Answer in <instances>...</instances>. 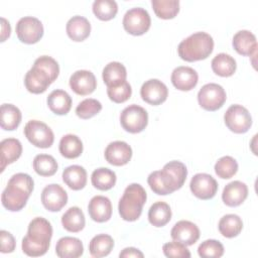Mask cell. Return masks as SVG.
I'll use <instances>...</instances> for the list:
<instances>
[{
    "label": "cell",
    "instance_id": "38",
    "mask_svg": "<svg viewBox=\"0 0 258 258\" xmlns=\"http://www.w3.org/2000/svg\"><path fill=\"white\" fill-rule=\"evenodd\" d=\"M151 5L156 16L162 19H171L179 11L178 0H152Z\"/></svg>",
    "mask_w": 258,
    "mask_h": 258
},
{
    "label": "cell",
    "instance_id": "48",
    "mask_svg": "<svg viewBox=\"0 0 258 258\" xmlns=\"http://www.w3.org/2000/svg\"><path fill=\"white\" fill-rule=\"evenodd\" d=\"M1 21H2V24H1V41H5V39L10 36L11 27H10L9 22L4 17L1 18Z\"/></svg>",
    "mask_w": 258,
    "mask_h": 258
},
{
    "label": "cell",
    "instance_id": "46",
    "mask_svg": "<svg viewBox=\"0 0 258 258\" xmlns=\"http://www.w3.org/2000/svg\"><path fill=\"white\" fill-rule=\"evenodd\" d=\"M0 241H1V252L2 253H11L15 250L16 242L11 233L1 230L0 231Z\"/></svg>",
    "mask_w": 258,
    "mask_h": 258
},
{
    "label": "cell",
    "instance_id": "24",
    "mask_svg": "<svg viewBox=\"0 0 258 258\" xmlns=\"http://www.w3.org/2000/svg\"><path fill=\"white\" fill-rule=\"evenodd\" d=\"M55 253L60 258H78L84 253V246L80 239L62 237L56 242Z\"/></svg>",
    "mask_w": 258,
    "mask_h": 258
},
{
    "label": "cell",
    "instance_id": "21",
    "mask_svg": "<svg viewBox=\"0 0 258 258\" xmlns=\"http://www.w3.org/2000/svg\"><path fill=\"white\" fill-rule=\"evenodd\" d=\"M88 212L93 221L104 223L112 216V204L107 197L95 196L89 203Z\"/></svg>",
    "mask_w": 258,
    "mask_h": 258
},
{
    "label": "cell",
    "instance_id": "16",
    "mask_svg": "<svg viewBox=\"0 0 258 258\" xmlns=\"http://www.w3.org/2000/svg\"><path fill=\"white\" fill-rule=\"evenodd\" d=\"M170 235L174 241L185 246H190L199 240L200 229L192 222L181 220L172 227Z\"/></svg>",
    "mask_w": 258,
    "mask_h": 258
},
{
    "label": "cell",
    "instance_id": "5",
    "mask_svg": "<svg viewBox=\"0 0 258 258\" xmlns=\"http://www.w3.org/2000/svg\"><path fill=\"white\" fill-rule=\"evenodd\" d=\"M146 199L147 195L142 185L139 183L129 184L125 188L118 205L121 218L128 222H133L139 219Z\"/></svg>",
    "mask_w": 258,
    "mask_h": 258
},
{
    "label": "cell",
    "instance_id": "18",
    "mask_svg": "<svg viewBox=\"0 0 258 258\" xmlns=\"http://www.w3.org/2000/svg\"><path fill=\"white\" fill-rule=\"evenodd\" d=\"M132 157V148L124 141H113L105 149L106 160L115 166L127 164Z\"/></svg>",
    "mask_w": 258,
    "mask_h": 258
},
{
    "label": "cell",
    "instance_id": "19",
    "mask_svg": "<svg viewBox=\"0 0 258 258\" xmlns=\"http://www.w3.org/2000/svg\"><path fill=\"white\" fill-rule=\"evenodd\" d=\"M198 73L189 67H177L172 71L171 83L179 91H189L198 84Z\"/></svg>",
    "mask_w": 258,
    "mask_h": 258
},
{
    "label": "cell",
    "instance_id": "45",
    "mask_svg": "<svg viewBox=\"0 0 258 258\" xmlns=\"http://www.w3.org/2000/svg\"><path fill=\"white\" fill-rule=\"evenodd\" d=\"M162 250L166 257H173V258H176V257H180V258L187 257L188 258V257H190V252L186 248V246L177 241H174V240H173V242L165 243L162 247Z\"/></svg>",
    "mask_w": 258,
    "mask_h": 258
},
{
    "label": "cell",
    "instance_id": "9",
    "mask_svg": "<svg viewBox=\"0 0 258 258\" xmlns=\"http://www.w3.org/2000/svg\"><path fill=\"white\" fill-rule=\"evenodd\" d=\"M224 121L226 126L234 133H246L252 125V117L249 111L238 104L231 105L225 115Z\"/></svg>",
    "mask_w": 258,
    "mask_h": 258
},
{
    "label": "cell",
    "instance_id": "39",
    "mask_svg": "<svg viewBox=\"0 0 258 258\" xmlns=\"http://www.w3.org/2000/svg\"><path fill=\"white\" fill-rule=\"evenodd\" d=\"M93 12L103 21L111 20L118 12V5L114 0H96L93 2Z\"/></svg>",
    "mask_w": 258,
    "mask_h": 258
},
{
    "label": "cell",
    "instance_id": "22",
    "mask_svg": "<svg viewBox=\"0 0 258 258\" xmlns=\"http://www.w3.org/2000/svg\"><path fill=\"white\" fill-rule=\"evenodd\" d=\"M0 171L2 172L8 164L13 163L20 157L22 153V145L16 138H6L0 142Z\"/></svg>",
    "mask_w": 258,
    "mask_h": 258
},
{
    "label": "cell",
    "instance_id": "7",
    "mask_svg": "<svg viewBox=\"0 0 258 258\" xmlns=\"http://www.w3.org/2000/svg\"><path fill=\"white\" fill-rule=\"evenodd\" d=\"M24 135L32 145L39 148L50 147L54 140L52 130L45 123L38 120H30L26 123Z\"/></svg>",
    "mask_w": 258,
    "mask_h": 258
},
{
    "label": "cell",
    "instance_id": "32",
    "mask_svg": "<svg viewBox=\"0 0 258 258\" xmlns=\"http://www.w3.org/2000/svg\"><path fill=\"white\" fill-rule=\"evenodd\" d=\"M211 66L213 72L220 77H231L237 68L234 57L224 52L217 54L212 59Z\"/></svg>",
    "mask_w": 258,
    "mask_h": 258
},
{
    "label": "cell",
    "instance_id": "40",
    "mask_svg": "<svg viewBox=\"0 0 258 258\" xmlns=\"http://www.w3.org/2000/svg\"><path fill=\"white\" fill-rule=\"evenodd\" d=\"M238 170V163L232 156H223L215 164L216 174L224 179H229L236 174Z\"/></svg>",
    "mask_w": 258,
    "mask_h": 258
},
{
    "label": "cell",
    "instance_id": "42",
    "mask_svg": "<svg viewBox=\"0 0 258 258\" xmlns=\"http://www.w3.org/2000/svg\"><path fill=\"white\" fill-rule=\"evenodd\" d=\"M198 253L203 258H219L224 254V246L217 240H206L199 246Z\"/></svg>",
    "mask_w": 258,
    "mask_h": 258
},
{
    "label": "cell",
    "instance_id": "12",
    "mask_svg": "<svg viewBox=\"0 0 258 258\" xmlns=\"http://www.w3.org/2000/svg\"><path fill=\"white\" fill-rule=\"evenodd\" d=\"M189 187L194 196L201 200H210L218 190L217 180L208 173H197L192 176Z\"/></svg>",
    "mask_w": 258,
    "mask_h": 258
},
{
    "label": "cell",
    "instance_id": "43",
    "mask_svg": "<svg viewBox=\"0 0 258 258\" xmlns=\"http://www.w3.org/2000/svg\"><path fill=\"white\" fill-rule=\"evenodd\" d=\"M107 94L111 101L114 103H123L127 101L132 94V89L130 84L125 81L117 86L114 87H108L107 88Z\"/></svg>",
    "mask_w": 258,
    "mask_h": 258
},
{
    "label": "cell",
    "instance_id": "28",
    "mask_svg": "<svg viewBox=\"0 0 258 258\" xmlns=\"http://www.w3.org/2000/svg\"><path fill=\"white\" fill-rule=\"evenodd\" d=\"M102 77L107 88L117 86L126 81V68L119 61H111L104 68Z\"/></svg>",
    "mask_w": 258,
    "mask_h": 258
},
{
    "label": "cell",
    "instance_id": "6",
    "mask_svg": "<svg viewBox=\"0 0 258 258\" xmlns=\"http://www.w3.org/2000/svg\"><path fill=\"white\" fill-rule=\"evenodd\" d=\"M120 123L127 132L139 133L143 131L148 124V114L144 108L132 104L121 112Z\"/></svg>",
    "mask_w": 258,
    "mask_h": 258
},
{
    "label": "cell",
    "instance_id": "11",
    "mask_svg": "<svg viewBox=\"0 0 258 258\" xmlns=\"http://www.w3.org/2000/svg\"><path fill=\"white\" fill-rule=\"evenodd\" d=\"M16 34L21 42L36 43L43 35L42 23L36 17L24 16L16 23Z\"/></svg>",
    "mask_w": 258,
    "mask_h": 258
},
{
    "label": "cell",
    "instance_id": "47",
    "mask_svg": "<svg viewBox=\"0 0 258 258\" xmlns=\"http://www.w3.org/2000/svg\"><path fill=\"white\" fill-rule=\"evenodd\" d=\"M120 257H139V258H143V253L141 251H139L136 248L133 247H128L122 250V252H120L119 254Z\"/></svg>",
    "mask_w": 258,
    "mask_h": 258
},
{
    "label": "cell",
    "instance_id": "27",
    "mask_svg": "<svg viewBox=\"0 0 258 258\" xmlns=\"http://www.w3.org/2000/svg\"><path fill=\"white\" fill-rule=\"evenodd\" d=\"M63 182L74 190H80L87 183V171L81 165H70L62 171Z\"/></svg>",
    "mask_w": 258,
    "mask_h": 258
},
{
    "label": "cell",
    "instance_id": "33",
    "mask_svg": "<svg viewBox=\"0 0 258 258\" xmlns=\"http://www.w3.org/2000/svg\"><path fill=\"white\" fill-rule=\"evenodd\" d=\"M21 122L20 110L12 104L1 105V128L4 130H15Z\"/></svg>",
    "mask_w": 258,
    "mask_h": 258
},
{
    "label": "cell",
    "instance_id": "13",
    "mask_svg": "<svg viewBox=\"0 0 258 258\" xmlns=\"http://www.w3.org/2000/svg\"><path fill=\"white\" fill-rule=\"evenodd\" d=\"M41 203L46 210L58 212L67 205L68 194L59 184H48L41 192Z\"/></svg>",
    "mask_w": 258,
    "mask_h": 258
},
{
    "label": "cell",
    "instance_id": "15",
    "mask_svg": "<svg viewBox=\"0 0 258 258\" xmlns=\"http://www.w3.org/2000/svg\"><path fill=\"white\" fill-rule=\"evenodd\" d=\"M51 83L48 74L36 66H32L24 78V85L27 91L32 94H41L45 92Z\"/></svg>",
    "mask_w": 258,
    "mask_h": 258
},
{
    "label": "cell",
    "instance_id": "31",
    "mask_svg": "<svg viewBox=\"0 0 258 258\" xmlns=\"http://www.w3.org/2000/svg\"><path fill=\"white\" fill-rule=\"evenodd\" d=\"M171 219V210L168 204L164 202L154 203L148 211V220L154 227H163Z\"/></svg>",
    "mask_w": 258,
    "mask_h": 258
},
{
    "label": "cell",
    "instance_id": "4",
    "mask_svg": "<svg viewBox=\"0 0 258 258\" xmlns=\"http://www.w3.org/2000/svg\"><path fill=\"white\" fill-rule=\"evenodd\" d=\"M214 49L213 37L204 31L195 32L184 38L177 46V52L185 61H197L207 58Z\"/></svg>",
    "mask_w": 258,
    "mask_h": 258
},
{
    "label": "cell",
    "instance_id": "14",
    "mask_svg": "<svg viewBox=\"0 0 258 258\" xmlns=\"http://www.w3.org/2000/svg\"><path fill=\"white\" fill-rule=\"evenodd\" d=\"M140 95L142 100L146 103L157 106L166 100L168 90L161 81L157 79H151L142 85L140 89Z\"/></svg>",
    "mask_w": 258,
    "mask_h": 258
},
{
    "label": "cell",
    "instance_id": "37",
    "mask_svg": "<svg viewBox=\"0 0 258 258\" xmlns=\"http://www.w3.org/2000/svg\"><path fill=\"white\" fill-rule=\"evenodd\" d=\"M57 162L49 154H38L33 159V169L41 176H51L57 170Z\"/></svg>",
    "mask_w": 258,
    "mask_h": 258
},
{
    "label": "cell",
    "instance_id": "1",
    "mask_svg": "<svg viewBox=\"0 0 258 258\" xmlns=\"http://www.w3.org/2000/svg\"><path fill=\"white\" fill-rule=\"evenodd\" d=\"M187 175L185 165L177 160L166 163L161 170H156L148 175L147 182L150 188L159 196L170 195L179 189Z\"/></svg>",
    "mask_w": 258,
    "mask_h": 258
},
{
    "label": "cell",
    "instance_id": "8",
    "mask_svg": "<svg viewBox=\"0 0 258 258\" xmlns=\"http://www.w3.org/2000/svg\"><path fill=\"white\" fill-rule=\"evenodd\" d=\"M227 95L222 86L210 83L204 85L198 93V101L202 108L207 111H217L226 102Z\"/></svg>",
    "mask_w": 258,
    "mask_h": 258
},
{
    "label": "cell",
    "instance_id": "17",
    "mask_svg": "<svg viewBox=\"0 0 258 258\" xmlns=\"http://www.w3.org/2000/svg\"><path fill=\"white\" fill-rule=\"evenodd\" d=\"M70 87L78 95H90L95 91L97 87V80L92 72L87 70H80L71 76Z\"/></svg>",
    "mask_w": 258,
    "mask_h": 258
},
{
    "label": "cell",
    "instance_id": "23",
    "mask_svg": "<svg viewBox=\"0 0 258 258\" xmlns=\"http://www.w3.org/2000/svg\"><path fill=\"white\" fill-rule=\"evenodd\" d=\"M232 44L235 50L241 55H255L257 41L255 35L249 30H240L233 37Z\"/></svg>",
    "mask_w": 258,
    "mask_h": 258
},
{
    "label": "cell",
    "instance_id": "2",
    "mask_svg": "<svg viewBox=\"0 0 258 258\" xmlns=\"http://www.w3.org/2000/svg\"><path fill=\"white\" fill-rule=\"evenodd\" d=\"M51 236L50 223L41 217L34 218L28 225L26 236L22 239V251L31 257L44 255L49 248Z\"/></svg>",
    "mask_w": 258,
    "mask_h": 258
},
{
    "label": "cell",
    "instance_id": "29",
    "mask_svg": "<svg viewBox=\"0 0 258 258\" xmlns=\"http://www.w3.org/2000/svg\"><path fill=\"white\" fill-rule=\"evenodd\" d=\"M61 224L67 231L78 233L85 227V215L79 207H72L62 215Z\"/></svg>",
    "mask_w": 258,
    "mask_h": 258
},
{
    "label": "cell",
    "instance_id": "34",
    "mask_svg": "<svg viewBox=\"0 0 258 258\" xmlns=\"http://www.w3.org/2000/svg\"><path fill=\"white\" fill-rule=\"evenodd\" d=\"M114 247V240L110 235H96L89 244V251L93 257H104L110 254Z\"/></svg>",
    "mask_w": 258,
    "mask_h": 258
},
{
    "label": "cell",
    "instance_id": "30",
    "mask_svg": "<svg viewBox=\"0 0 258 258\" xmlns=\"http://www.w3.org/2000/svg\"><path fill=\"white\" fill-rule=\"evenodd\" d=\"M58 149L63 157L69 159L77 158L83 152V142L77 135L67 134L61 137Z\"/></svg>",
    "mask_w": 258,
    "mask_h": 258
},
{
    "label": "cell",
    "instance_id": "26",
    "mask_svg": "<svg viewBox=\"0 0 258 258\" xmlns=\"http://www.w3.org/2000/svg\"><path fill=\"white\" fill-rule=\"evenodd\" d=\"M47 106L56 115H66L72 108V98L63 90H53L47 97Z\"/></svg>",
    "mask_w": 258,
    "mask_h": 258
},
{
    "label": "cell",
    "instance_id": "36",
    "mask_svg": "<svg viewBox=\"0 0 258 258\" xmlns=\"http://www.w3.org/2000/svg\"><path fill=\"white\" fill-rule=\"evenodd\" d=\"M243 229V222L238 215L228 214L221 218L219 222V231L226 238L238 236Z\"/></svg>",
    "mask_w": 258,
    "mask_h": 258
},
{
    "label": "cell",
    "instance_id": "41",
    "mask_svg": "<svg viewBox=\"0 0 258 258\" xmlns=\"http://www.w3.org/2000/svg\"><path fill=\"white\" fill-rule=\"evenodd\" d=\"M102 110V104L96 99H85L76 108V114L81 119H89Z\"/></svg>",
    "mask_w": 258,
    "mask_h": 258
},
{
    "label": "cell",
    "instance_id": "10",
    "mask_svg": "<svg viewBox=\"0 0 258 258\" xmlns=\"http://www.w3.org/2000/svg\"><path fill=\"white\" fill-rule=\"evenodd\" d=\"M150 15L144 8L134 7L129 9L123 17L124 29L132 35H142L150 27Z\"/></svg>",
    "mask_w": 258,
    "mask_h": 258
},
{
    "label": "cell",
    "instance_id": "25",
    "mask_svg": "<svg viewBox=\"0 0 258 258\" xmlns=\"http://www.w3.org/2000/svg\"><path fill=\"white\" fill-rule=\"evenodd\" d=\"M67 33L69 37L74 41L85 40L91 32V24L89 20L80 15L73 16L67 23Z\"/></svg>",
    "mask_w": 258,
    "mask_h": 258
},
{
    "label": "cell",
    "instance_id": "35",
    "mask_svg": "<svg viewBox=\"0 0 258 258\" xmlns=\"http://www.w3.org/2000/svg\"><path fill=\"white\" fill-rule=\"evenodd\" d=\"M116 173L107 167L97 168L91 175L92 184L100 190H108L112 188L116 183Z\"/></svg>",
    "mask_w": 258,
    "mask_h": 258
},
{
    "label": "cell",
    "instance_id": "20",
    "mask_svg": "<svg viewBox=\"0 0 258 258\" xmlns=\"http://www.w3.org/2000/svg\"><path fill=\"white\" fill-rule=\"evenodd\" d=\"M248 197V187L246 183L240 180L229 182L223 189L222 200L228 207L240 206Z\"/></svg>",
    "mask_w": 258,
    "mask_h": 258
},
{
    "label": "cell",
    "instance_id": "44",
    "mask_svg": "<svg viewBox=\"0 0 258 258\" xmlns=\"http://www.w3.org/2000/svg\"><path fill=\"white\" fill-rule=\"evenodd\" d=\"M33 66H36V67H39L40 69L44 70L48 76L50 77L51 79V82L53 83L56 78L58 77V74H59V67H58V63L57 61L52 58L51 56H48V55H42V56H39L35 59Z\"/></svg>",
    "mask_w": 258,
    "mask_h": 258
},
{
    "label": "cell",
    "instance_id": "3",
    "mask_svg": "<svg viewBox=\"0 0 258 258\" xmlns=\"http://www.w3.org/2000/svg\"><path fill=\"white\" fill-rule=\"evenodd\" d=\"M32 177L23 172L13 174L1 195V202L5 209L11 212L22 210L33 190Z\"/></svg>",
    "mask_w": 258,
    "mask_h": 258
}]
</instances>
